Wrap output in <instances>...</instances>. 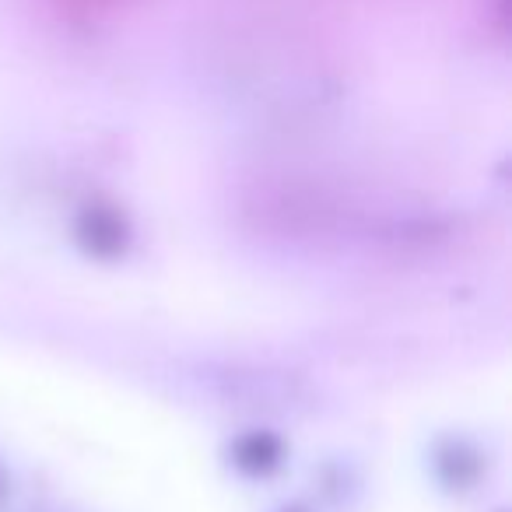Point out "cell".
I'll return each mask as SVG.
<instances>
[{"instance_id": "6da1fadb", "label": "cell", "mask_w": 512, "mask_h": 512, "mask_svg": "<svg viewBox=\"0 0 512 512\" xmlns=\"http://www.w3.org/2000/svg\"><path fill=\"white\" fill-rule=\"evenodd\" d=\"M74 239L95 260H120L130 249L134 228H130V218L120 204L95 197L74 218Z\"/></svg>"}, {"instance_id": "7a4b0ae2", "label": "cell", "mask_w": 512, "mask_h": 512, "mask_svg": "<svg viewBox=\"0 0 512 512\" xmlns=\"http://www.w3.org/2000/svg\"><path fill=\"white\" fill-rule=\"evenodd\" d=\"M232 456V467L246 477H271L274 470H281L285 463V442L274 432H264V428H253V432H242L239 439L228 449Z\"/></svg>"}, {"instance_id": "3957f363", "label": "cell", "mask_w": 512, "mask_h": 512, "mask_svg": "<svg viewBox=\"0 0 512 512\" xmlns=\"http://www.w3.org/2000/svg\"><path fill=\"white\" fill-rule=\"evenodd\" d=\"M435 474H439V481L446 484L449 491H467V488H474L477 477H481V456H477L467 442L449 439L435 449Z\"/></svg>"}, {"instance_id": "277c9868", "label": "cell", "mask_w": 512, "mask_h": 512, "mask_svg": "<svg viewBox=\"0 0 512 512\" xmlns=\"http://www.w3.org/2000/svg\"><path fill=\"white\" fill-rule=\"evenodd\" d=\"M60 15L78 18V22H99V18H113L116 11H127L137 0H53Z\"/></svg>"}, {"instance_id": "5b68a950", "label": "cell", "mask_w": 512, "mask_h": 512, "mask_svg": "<svg viewBox=\"0 0 512 512\" xmlns=\"http://www.w3.org/2000/svg\"><path fill=\"white\" fill-rule=\"evenodd\" d=\"M4 491H8V481H4V474H0V498H4Z\"/></svg>"}, {"instance_id": "8992f818", "label": "cell", "mask_w": 512, "mask_h": 512, "mask_svg": "<svg viewBox=\"0 0 512 512\" xmlns=\"http://www.w3.org/2000/svg\"><path fill=\"white\" fill-rule=\"evenodd\" d=\"M285 512H306V509H285Z\"/></svg>"}]
</instances>
